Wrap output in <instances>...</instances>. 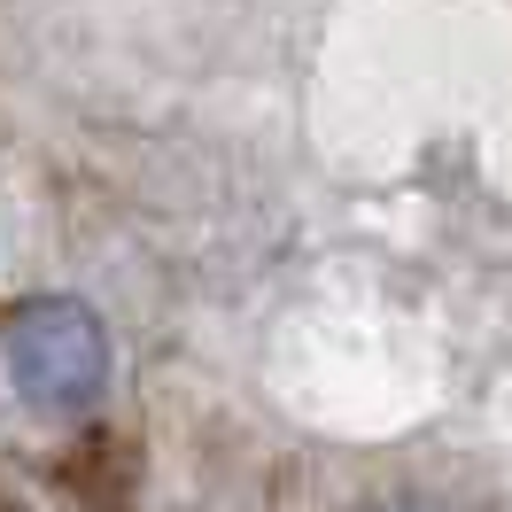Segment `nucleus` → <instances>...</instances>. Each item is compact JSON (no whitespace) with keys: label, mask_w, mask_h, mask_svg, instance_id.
I'll use <instances>...</instances> for the list:
<instances>
[{"label":"nucleus","mask_w":512,"mask_h":512,"mask_svg":"<svg viewBox=\"0 0 512 512\" xmlns=\"http://www.w3.org/2000/svg\"><path fill=\"white\" fill-rule=\"evenodd\" d=\"M8 381L39 412H86V404H101V381H109L101 319L86 303H70V295H47L32 311H16L8 319Z\"/></svg>","instance_id":"f257e3e1"}]
</instances>
